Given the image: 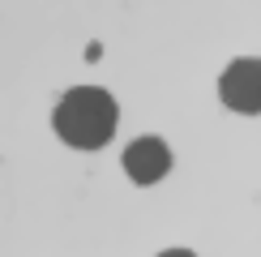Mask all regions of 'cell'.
Segmentation results:
<instances>
[{"instance_id":"obj_1","label":"cell","mask_w":261,"mask_h":257,"mask_svg":"<svg viewBox=\"0 0 261 257\" xmlns=\"http://www.w3.org/2000/svg\"><path fill=\"white\" fill-rule=\"evenodd\" d=\"M116 99L99 86H73L69 94L56 103V116H51V124H56L60 142L73 146V150H99L112 142L116 133Z\"/></svg>"},{"instance_id":"obj_3","label":"cell","mask_w":261,"mask_h":257,"mask_svg":"<svg viewBox=\"0 0 261 257\" xmlns=\"http://www.w3.org/2000/svg\"><path fill=\"white\" fill-rule=\"evenodd\" d=\"M124 171L133 185H159L163 176L171 171V150L163 137H137V142H128L124 150Z\"/></svg>"},{"instance_id":"obj_4","label":"cell","mask_w":261,"mask_h":257,"mask_svg":"<svg viewBox=\"0 0 261 257\" xmlns=\"http://www.w3.org/2000/svg\"><path fill=\"white\" fill-rule=\"evenodd\" d=\"M159 257H197V253H189V249H167V253H159Z\"/></svg>"},{"instance_id":"obj_2","label":"cell","mask_w":261,"mask_h":257,"mask_svg":"<svg viewBox=\"0 0 261 257\" xmlns=\"http://www.w3.org/2000/svg\"><path fill=\"white\" fill-rule=\"evenodd\" d=\"M219 99L223 107L240 116H257L261 112V60L244 56V60H231L219 78Z\"/></svg>"}]
</instances>
